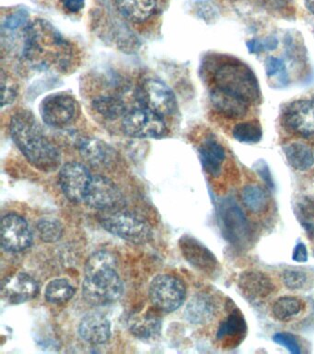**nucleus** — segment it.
I'll return each instance as SVG.
<instances>
[{"mask_svg": "<svg viewBox=\"0 0 314 354\" xmlns=\"http://www.w3.org/2000/svg\"><path fill=\"white\" fill-rule=\"evenodd\" d=\"M273 340L277 344L282 346L283 348H286L289 353L292 354L302 353L299 342L294 335L288 333V332H278L273 336Z\"/></svg>", "mask_w": 314, "mask_h": 354, "instance_id": "obj_36", "label": "nucleus"}, {"mask_svg": "<svg viewBox=\"0 0 314 354\" xmlns=\"http://www.w3.org/2000/svg\"><path fill=\"white\" fill-rule=\"evenodd\" d=\"M284 153L289 165L295 170H310L314 165V153L310 147L300 142H291L283 147Z\"/></svg>", "mask_w": 314, "mask_h": 354, "instance_id": "obj_25", "label": "nucleus"}, {"mask_svg": "<svg viewBox=\"0 0 314 354\" xmlns=\"http://www.w3.org/2000/svg\"><path fill=\"white\" fill-rule=\"evenodd\" d=\"M282 279L285 286L289 290H300L307 283L308 277L302 271L286 270L282 274Z\"/></svg>", "mask_w": 314, "mask_h": 354, "instance_id": "obj_34", "label": "nucleus"}, {"mask_svg": "<svg viewBox=\"0 0 314 354\" xmlns=\"http://www.w3.org/2000/svg\"><path fill=\"white\" fill-rule=\"evenodd\" d=\"M303 309H304V303L300 299L285 296L275 301L273 304L272 313L277 320L288 322L297 317Z\"/></svg>", "mask_w": 314, "mask_h": 354, "instance_id": "obj_28", "label": "nucleus"}, {"mask_svg": "<svg viewBox=\"0 0 314 354\" xmlns=\"http://www.w3.org/2000/svg\"><path fill=\"white\" fill-rule=\"evenodd\" d=\"M306 8L314 15V0H305Z\"/></svg>", "mask_w": 314, "mask_h": 354, "instance_id": "obj_41", "label": "nucleus"}, {"mask_svg": "<svg viewBox=\"0 0 314 354\" xmlns=\"http://www.w3.org/2000/svg\"><path fill=\"white\" fill-rule=\"evenodd\" d=\"M238 286L239 290L250 300L268 297L275 289L271 278L259 270L242 272L239 278Z\"/></svg>", "mask_w": 314, "mask_h": 354, "instance_id": "obj_18", "label": "nucleus"}, {"mask_svg": "<svg viewBox=\"0 0 314 354\" xmlns=\"http://www.w3.org/2000/svg\"><path fill=\"white\" fill-rule=\"evenodd\" d=\"M121 127L126 136L134 138H161L168 132L164 118L142 106L129 110L122 118Z\"/></svg>", "mask_w": 314, "mask_h": 354, "instance_id": "obj_6", "label": "nucleus"}, {"mask_svg": "<svg viewBox=\"0 0 314 354\" xmlns=\"http://www.w3.org/2000/svg\"><path fill=\"white\" fill-rule=\"evenodd\" d=\"M210 98L215 109L228 118H239L246 115L249 104L230 94L212 88Z\"/></svg>", "mask_w": 314, "mask_h": 354, "instance_id": "obj_21", "label": "nucleus"}, {"mask_svg": "<svg viewBox=\"0 0 314 354\" xmlns=\"http://www.w3.org/2000/svg\"><path fill=\"white\" fill-rule=\"evenodd\" d=\"M308 257V250L304 243H297L292 252V259L296 262L304 263L307 261Z\"/></svg>", "mask_w": 314, "mask_h": 354, "instance_id": "obj_39", "label": "nucleus"}, {"mask_svg": "<svg viewBox=\"0 0 314 354\" xmlns=\"http://www.w3.org/2000/svg\"><path fill=\"white\" fill-rule=\"evenodd\" d=\"M130 331L139 339H148L156 337L161 331V320L154 315H145L130 323Z\"/></svg>", "mask_w": 314, "mask_h": 354, "instance_id": "obj_30", "label": "nucleus"}, {"mask_svg": "<svg viewBox=\"0 0 314 354\" xmlns=\"http://www.w3.org/2000/svg\"><path fill=\"white\" fill-rule=\"evenodd\" d=\"M63 8L68 12L78 13L85 6V0H62Z\"/></svg>", "mask_w": 314, "mask_h": 354, "instance_id": "obj_40", "label": "nucleus"}, {"mask_svg": "<svg viewBox=\"0 0 314 354\" xmlns=\"http://www.w3.org/2000/svg\"><path fill=\"white\" fill-rule=\"evenodd\" d=\"M278 40L273 36L259 40V39H252L248 41L246 46L251 54H260L263 51H273L277 49Z\"/></svg>", "mask_w": 314, "mask_h": 354, "instance_id": "obj_35", "label": "nucleus"}, {"mask_svg": "<svg viewBox=\"0 0 314 354\" xmlns=\"http://www.w3.org/2000/svg\"><path fill=\"white\" fill-rule=\"evenodd\" d=\"M186 297V288L177 277L169 274L156 276L150 286V298L156 309L170 313L180 308Z\"/></svg>", "mask_w": 314, "mask_h": 354, "instance_id": "obj_8", "label": "nucleus"}, {"mask_svg": "<svg viewBox=\"0 0 314 354\" xmlns=\"http://www.w3.org/2000/svg\"><path fill=\"white\" fill-rule=\"evenodd\" d=\"M247 334V323L241 311L233 308L227 318L220 324L217 333V339H228V344L237 346L241 343Z\"/></svg>", "mask_w": 314, "mask_h": 354, "instance_id": "obj_19", "label": "nucleus"}, {"mask_svg": "<svg viewBox=\"0 0 314 354\" xmlns=\"http://www.w3.org/2000/svg\"><path fill=\"white\" fill-rule=\"evenodd\" d=\"M199 156L204 169L211 176H219L226 157L222 144L214 138H206L199 147Z\"/></svg>", "mask_w": 314, "mask_h": 354, "instance_id": "obj_22", "label": "nucleus"}, {"mask_svg": "<svg viewBox=\"0 0 314 354\" xmlns=\"http://www.w3.org/2000/svg\"><path fill=\"white\" fill-rule=\"evenodd\" d=\"M10 132L13 142L37 170L51 173L59 167L61 155L53 141L45 134L35 116L20 111L10 119Z\"/></svg>", "mask_w": 314, "mask_h": 354, "instance_id": "obj_2", "label": "nucleus"}, {"mask_svg": "<svg viewBox=\"0 0 314 354\" xmlns=\"http://www.w3.org/2000/svg\"><path fill=\"white\" fill-rule=\"evenodd\" d=\"M92 179L86 166L79 162H68L60 169V188L66 198L75 203L85 201Z\"/></svg>", "mask_w": 314, "mask_h": 354, "instance_id": "obj_11", "label": "nucleus"}, {"mask_svg": "<svg viewBox=\"0 0 314 354\" xmlns=\"http://www.w3.org/2000/svg\"><path fill=\"white\" fill-rule=\"evenodd\" d=\"M241 196L245 207L253 213L264 212L268 209V194L257 185H248L244 187Z\"/></svg>", "mask_w": 314, "mask_h": 354, "instance_id": "obj_27", "label": "nucleus"}, {"mask_svg": "<svg viewBox=\"0 0 314 354\" xmlns=\"http://www.w3.org/2000/svg\"><path fill=\"white\" fill-rule=\"evenodd\" d=\"M79 102L67 93H57L46 96L41 102L40 113L48 126L62 129L78 118Z\"/></svg>", "mask_w": 314, "mask_h": 354, "instance_id": "obj_10", "label": "nucleus"}, {"mask_svg": "<svg viewBox=\"0 0 314 354\" xmlns=\"http://www.w3.org/2000/svg\"><path fill=\"white\" fill-rule=\"evenodd\" d=\"M107 212L100 218V223L110 234L137 245L150 242L153 238L150 224L140 216L122 210Z\"/></svg>", "mask_w": 314, "mask_h": 354, "instance_id": "obj_5", "label": "nucleus"}, {"mask_svg": "<svg viewBox=\"0 0 314 354\" xmlns=\"http://www.w3.org/2000/svg\"><path fill=\"white\" fill-rule=\"evenodd\" d=\"M1 84L3 88V100H2V107L12 104L17 97L18 90L14 82L10 79L4 71L1 72Z\"/></svg>", "mask_w": 314, "mask_h": 354, "instance_id": "obj_37", "label": "nucleus"}, {"mask_svg": "<svg viewBox=\"0 0 314 354\" xmlns=\"http://www.w3.org/2000/svg\"><path fill=\"white\" fill-rule=\"evenodd\" d=\"M233 135L239 142L255 144L263 138V129L258 121L242 122L233 127Z\"/></svg>", "mask_w": 314, "mask_h": 354, "instance_id": "obj_31", "label": "nucleus"}, {"mask_svg": "<svg viewBox=\"0 0 314 354\" xmlns=\"http://www.w3.org/2000/svg\"><path fill=\"white\" fill-rule=\"evenodd\" d=\"M37 281L29 274L20 272L8 277L2 283V296L8 303L23 304L37 295Z\"/></svg>", "mask_w": 314, "mask_h": 354, "instance_id": "obj_15", "label": "nucleus"}, {"mask_svg": "<svg viewBox=\"0 0 314 354\" xmlns=\"http://www.w3.org/2000/svg\"><path fill=\"white\" fill-rule=\"evenodd\" d=\"M38 235L46 243H56L61 239L64 227L55 218H43L37 224Z\"/></svg>", "mask_w": 314, "mask_h": 354, "instance_id": "obj_32", "label": "nucleus"}, {"mask_svg": "<svg viewBox=\"0 0 314 354\" xmlns=\"http://www.w3.org/2000/svg\"><path fill=\"white\" fill-rule=\"evenodd\" d=\"M255 168L261 178L264 180V182L269 187H274V181H273L272 176L270 174L268 165H266V162H264V160H260V162L256 163Z\"/></svg>", "mask_w": 314, "mask_h": 354, "instance_id": "obj_38", "label": "nucleus"}, {"mask_svg": "<svg viewBox=\"0 0 314 354\" xmlns=\"http://www.w3.org/2000/svg\"><path fill=\"white\" fill-rule=\"evenodd\" d=\"M92 107L95 112L107 120L123 118L129 111L121 97L115 95L96 97L92 101Z\"/></svg>", "mask_w": 314, "mask_h": 354, "instance_id": "obj_26", "label": "nucleus"}, {"mask_svg": "<svg viewBox=\"0 0 314 354\" xmlns=\"http://www.w3.org/2000/svg\"><path fill=\"white\" fill-rule=\"evenodd\" d=\"M139 106L148 108L162 118L173 115L177 111V100L172 88L156 79H147L137 88Z\"/></svg>", "mask_w": 314, "mask_h": 354, "instance_id": "obj_7", "label": "nucleus"}, {"mask_svg": "<svg viewBox=\"0 0 314 354\" xmlns=\"http://www.w3.org/2000/svg\"><path fill=\"white\" fill-rule=\"evenodd\" d=\"M266 71L267 77H273L278 76L283 86L288 84V76L286 72L285 64L279 58L269 57L266 61Z\"/></svg>", "mask_w": 314, "mask_h": 354, "instance_id": "obj_33", "label": "nucleus"}, {"mask_svg": "<svg viewBox=\"0 0 314 354\" xmlns=\"http://www.w3.org/2000/svg\"><path fill=\"white\" fill-rule=\"evenodd\" d=\"M117 6L124 18L135 24L148 21L155 12L156 0H117Z\"/></svg>", "mask_w": 314, "mask_h": 354, "instance_id": "obj_23", "label": "nucleus"}, {"mask_svg": "<svg viewBox=\"0 0 314 354\" xmlns=\"http://www.w3.org/2000/svg\"><path fill=\"white\" fill-rule=\"evenodd\" d=\"M74 293L75 289L68 279H56L49 282L45 295L49 303L59 304L70 301Z\"/></svg>", "mask_w": 314, "mask_h": 354, "instance_id": "obj_29", "label": "nucleus"}, {"mask_svg": "<svg viewBox=\"0 0 314 354\" xmlns=\"http://www.w3.org/2000/svg\"><path fill=\"white\" fill-rule=\"evenodd\" d=\"M20 55L37 71L67 72L74 61L72 44L50 22L41 19L27 24Z\"/></svg>", "mask_w": 314, "mask_h": 354, "instance_id": "obj_1", "label": "nucleus"}, {"mask_svg": "<svg viewBox=\"0 0 314 354\" xmlns=\"http://www.w3.org/2000/svg\"><path fill=\"white\" fill-rule=\"evenodd\" d=\"M117 268L115 257L107 251L95 252L87 260L82 293L90 306H106L119 300L124 285Z\"/></svg>", "mask_w": 314, "mask_h": 354, "instance_id": "obj_3", "label": "nucleus"}, {"mask_svg": "<svg viewBox=\"0 0 314 354\" xmlns=\"http://www.w3.org/2000/svg\"><path fill=\"white\" fill-rule=\"evenodd\" d=\"M283 124L286 130L303 138L314 136V101L297 100L284 110Z\"/></svg>", "mask_w": 314, "mask_h": 354, "instance_id": "obj_14", "label": "nucleus"}, {"mask_svg": "<svg viewBox=\"0 0 314 354\" xmlns=\"http://www.w3.org/2000/svg\"><path fill=\"white\" fill-rule=\"evenodd\" d=\"M77 147L82 156L95 166H106L114 160V151L103 141L95 138H81Z\"/></svg>", "mask_w": 314, "mask_h": 354, "instance_id": "obj_20", "label": "nucleus"}, {"mask_svg": "<svg viewBox=\"0 0 314 354\" xmlns=\"http://www.w3.org/2000/svg\"><path fill=\"white\" fill-rule=\"evenodd\" d=\"M184 257L201 272L212 275L219 268V261L208 248L195 238L184 236L180 241Z\"/></svg>", "mask_w": 314, "mask_h": 354, "instance_id": "obj_16", "label": "nucleus"}, {"mask_svg": "<svg viewBox=\"0 0 314 354\" xmlns=\"http://www.w3.org/2000/svg\"><path fill=\"white\" fill-rule=\"evenodd\" d=\"M122 201V194L112 180L101 174L92 176L84 201L87 205L93 209L107 212L117 210Z\"/></svg>", "mask_w": 314, "mask_h": 354, "instance_id": "obj_12", "label": "nucleus"}, {"mask_svg": "<svg viewBox=\"0 0 314 354\" xmlns=\"http://www.w3.org/2000/svg\"><path fill=\"white\" fill-rule=\"evenodd\" d=\"M215 314L213 299L206 293H198L189 301L186 309V317L190 322L203 325L209 322Z\"/></svg>", "mask_w": 314, "mask_h": 354, "instance_id": "obj_24", "label": "nucleus"}, {"mask_svg": "<svg viewBox=\"0 0 314 354\" xmlns=\"http://www.w3.org/2000/svg\"><path fill=\"white\" fill-rule=\"evenodd\" d=\"M219 217L226 239L236 248H247L252 240V230L239 205L233 199H226L220 205Z\"/></svg>", "mask_w": 314, "mask_h": 354, "instance_id": "obj_9", "label": "nucleus"}, {"mask_svg": "<svg viewBox=\"0 0 314 354\" xmlns=\"http://www.w3.org/2000/svg\"><path fill=\"white\" fill-rule=\"evenodd\" d=\"M31 229L21 216L10 213L1 221V245L8 252L18 253L31 245Z\"/></svg>", "mask_w": 314, "mask_h": 354, "instance_id": "obj_13", "label": "nucleus"}, {"mask_svg": "<svg viewBox=\"0 0 314 354\" xmlns=\"http://www.w3.org/2000/svg\"><path fill=\"white\" fill-rule=\"evenodd\" d=\"M79 334L89 344L103 345L111 337V323L100 313H90L79 323Z\"/></svg>", "mask_w": 314, "mask_h": 354, "instance_id": "obj_17", "label": "nucleus"}, {"mask_svg": "<svg viewBox=\"0 0 314 354\" xmlns=\"http://www.w3.org/2000/svg\"><path fill=\"white\" fill-rule=\"evenodd\" d=\"M214 87L252 104L261 97L260 86L255 72L244 63L222 64L215 72Z\"/></svg>", "mask_w": 314, "mask_h": 354, "instance_id": "obj_4", "label": "nucleus"}]
</instances>
